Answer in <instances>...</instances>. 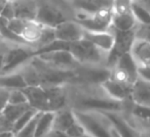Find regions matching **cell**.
<instances>
[{
  "instance_id": "cell-15",
  "label": "cell",
  "mask_w": 150,
  "mask_h": 137,
  "mask_svg": "<svg viewBox=\"0 0 150 137\" xmlns=\"http://www.w3.org/2000/svg\"><path fill=\"white\" fill-rule=\"evenodd\" d=\"M114 68H120L121 71L127 73V76H129V79L132 80V82H133L134 84H135L136 81L138 80V74H137L138 64L136 62L135 58L133 57L131 52H125L122 55L119 56L116 64H115Z\"/></svg>"
},
{
  "instance_id": "cell-17",
  "label": "cell",
  "mask_w": 150,
  "mask_h": 137,
  "mask_svg": "<svg viewBox=\"0 0 150 137\" xmlns=\"http://www.w3.org/2000/svg\"><path fill=\"white\" fill-rule=\"evenodd\" d=\"M27 87L25 79L21 73L2 74L0 75V88L5 90H17L24 89Z\"/></svg>"
},
{
  "instance_id": "cell-2",
  "label": "cell",
  "mask_w": 150,
  "mask_h": 137,
  "mask_svg": "<svg viewBox=\"0 0 150 137\" xmlns=\"http://www.w3.org/2000/svg\"><path fill=\"white\" fill-rule=\"evenodd\" d=\"M69 51L80 64L88 66H99L103 60H107L108 56L107 53L84 39L70 43Z\"/></svg>"
},
{
  "instance_id": "cell-33",
  "label": "cell",
  "mask_w": 150,
  "mask_h": 137,
  "mask_svg": "<svg viewBox=\"0 0 150 137\" xmlns=\"http://www.w3.org/2000/svg\"><path fill=\"white\" fill-rule=\"evenodd\" d=\"M8 94H9L8 90L0 88V115H1L3 108H5V106L8 102Z\"/></svg>"
},
{
  "instance_id": "cell-38",
  "label": "cell",
  "mask_w": 150,
  "mask_h": 137,
  "mask_svg": "<svg viewBox=\"0 0 150 137\" xmlns=\"http://www.w3.org/2000/svg\"><path fill=\"white\" fill-rule=\"evenodd\" d=\"M3 66H4V54L0 53V74L2 73Z\"/></svg>"
},
{
  "instance_id": "cell-36",
  "label": "cell",
  "mask_w": 150,
  "mask_h": 137,
  "mask_svg": "<svg viewBox=\"0 0 150 137\" xmlns=\"http://www.w3.org/2000/svg\"><path fill=\"white\" fill-rule=\"evenodd\" d=\"M137 1L141 3V4L150 13V0H137Z\"/></svg>"
},
{
  "instance_id": "cell-27",
  "label": "cell",
  "mask_w": 150,
  "mask_h": 137,
  "mask_svg": "<svg viewBox=\"0 0 150 137\" xmlns=\"http://www.w3.org/2000/svg\"><path fill=\"white\" fill-rule=\"evenodd\" d=\"M132 114L134 117L144 121H150V106L134 103L132 108Z\"/></svg>"
},
{
  "instance_id": "cell-39",
  "label": "cell",
  "mask_w": 150,
  "mask_h": 137,
  "mask_svg": "<svg viewBox=\"0 0 150 137\" xmlns=\"http://www.w3.org/2000/svg\"><path fill=\"white\" fill-rule=\"evenodd\" d=\"M111 137H121V136L114 130V129L112 128V129H111Z\"/></svg>"
},
{
  "instance_id": "cell-9",
  "label": "cell",
  "mask_w": 150,
  "mask_h": 137,
  "mask_svg": "<svg viewBox=\"0 0 150 137\" xmlns=\"http://www.w3.org/2000/svg\"><path fill=\"white\" fill-rule=\"evenodd\" d=\"M88 66V64H84ZM75 78L79 77L83 81H88L90 83H101L111 78V70L107 68H100L98 66H81L79 70H76Z\"/></svg>"
},
{
  "instance_id": "cell-6",
  "label": "cell",
  "mask_w": 150,
  "mask_h": 137,
  "mask_svg": "<svg viewBox=\"0 0 150 137\" xmlns=\"http://www.w3.org/2000/svg\"><path fill=\"white\" fill-rule=\"evenodd\" d=\"M54 35L59 41L73 43L82 39L83 28L75 21L67 20L54 28Z\"/></svg>"
},
{
  "instance_id": "cell-10",
  "label": "cell",
  "mask_w": 150,
  "mask_h": 137,
  "mask_svg": "<svg viewBox=\"0 0 150 137\" xmlns=\"http://www.w3.org/2000/svg\"><path fill=\"white\" fill-rule=\"evenodd\" d=\"M32 56H33V52L24 48L19 47L9 50L6 54H4V66L1 74H6L13 71L17 66H21Z\"/></svg>"
},
{
  "instance_id": "cell-22",
  "label": "cell",
  "mask_w": 150,
  "mask_h": 137,
  "mask_svg": "<svg viewBox=\"0 0 150 137\" xmlns=\"http://www.w3.org/2000/svg\"><path fill=\"white\" fill-rule=\"evenodd\" d=\"M131 13L137 23L141 25H150V13L137 0H132Z\"/></svg>"
},
{
  "instance_id": "cell-21",
  "label": "cell",
  "mask_w": 150,
  "mask_h": 137,
  "mask_svg": "<svg viewBox=\"0 0 150 137\" xmlns=\"http://www.w3.org/2000/svg\"><path fill=\"white\" fill-rule=\"evenodd\" d=\"M31 108L29 103L26 104H9L7 103L5 106V108H3L1 116L4 117L7 121H9L11 123H15L24 113L27 110Z\"/></svg>"
},
{
  "instance_id": "cell-5",
  "label": "cell",
  "mask_w": 150,
  "mask_h": 137,
  "mask_svg": "<svg viewBox=\"0 0 150 137\" xmlns=\"http://www.w3.org/2000/svg\"><path fill=\"white\" fill-rule=\"evenodd\" d=\"M78 106L81 108L77 110H96V112H119L122 108L120 101L111 99L110 97H100V96H86L80 98Z\"/></svg>"
},
{
  "instance_id": "cell-34",
  "label": "cell",
  "mask_w": 150,
  "mask_h": 137,
  "mask_svg": "<svg viewBox=\"0 0 150 137\" xmlns=\"http://www.w3.org/2000/svg\"><path fill=\"white\" fill-rule=\"evenodd\" d=\"M45 137H69V136L66 132H64V131L52 129V130L47 133V135H46Z\"/></svg>"
},
{
  "instance_id": "cell-40",
  "label": "cell",
  "mask_w": 150,
  "mask_h": 137,
  "mask_svg": "<svg viewBox=\"0 0 150 137\" xmlns=\"http://www.w3.org/2000/svg\"><path fill=\"white\" fill-rule=\"evenodd\" d=\"M79 137H92V136H91V135H88V133H86V134L81 135V136H79Z\"/></svg>"
},
{
  "instance_id": "cell-42",
  "label": "cell",
  "mask_w": 150,
  "mask_h": 137,
  "mask_svg": "<svg viewBox=\"0 0 150 137\" xmlns=\"http://www.w3.org/2000/svg\"><path fill=\"white\" fill-rule=\"evenodd\" d=\"M140 137H147V136H141V135H140Z\"/></svg>"
},
{
  "instance_id": "cell-24",
  "label": "cell",
  "mask_w": 150,
  "mask_h": 137,
  "mask_svg": "<svg viewBox=\"0 0 150 137\" xmlns=\"http://www.w3.org/2000/svg\"><path fill=\"white\" fill-rule=\"evenodd\" d=\"M39 110H36L35 108H30L29 110H27L15 123H13V132L17 135V133H19L28 123L31 121V119L35 116Z\"/></svg>"
},
{
  "instance_id": "cell-35",
  "label": "cell",
  "mask_w": 150,
  "mask_h": 137,
  "mask_svg": "<svg viewBox=\"0 0 150 137\" xmlns=\"http://www.w3.org/2000/svg\"><path fill=\"white\" fill-rule=\"evenodd\" d=\"M8 24H9L8 20L0 15V30L4 29V28H7L8 27Z\"/></svg>"
},
{
  "instance_id": "cell-7",
  "label": "cell",
  "mask_w": 150,
  "mask_h": 137,
  "mask_svg": "<svg viewBox=\"0 0 150 137\" xmlns=\"http://www.w3.org/2000/svg\"><path fill=\"white\" fill-rule=\"evenodd\" d=\"M82 39L91 42L93 45L107 54L113 49L115 43V35L112 28L108 31L103 32H91L83 30Z\"/></svg>"
},
{
  "instance_id": "cell-37",
  "label": "cell",
  "mask_w": 150,
  "mask_h": 137,
  "mask_svg": "<svg viewBox=\"0 0 150 137\" xmlns=\"http://www.w3.org/2000/svg\"><path fill=\"white\" fill-rule=\"evenodd\" d=\"M0 137H16V134L13 131H6V132H0Z\"/></svg>"
},
{
  "instance_id": "cell-16",
  "label": "cell",
  "mask_w": 150,
  "mask_h": 137,
  "mask_svg": "<svg viewBox=\"0 0 150 137\" xmlns=\"http://www.w3.org/2000/svg\"><path fill=\"white\" fill-rule=\"evenodd\" d=\"M136 22L134 15H132L131 11L122 13H113L112 17V24L111 27L116 31L120 32H129L133 31L134 28L136 27Z\"/></svg>"
},
{
  "instance_id": "cell-30",
  "label": "cell",
  "mask_w": 150,
  "mask_h": 137,
  "mask_svg": "<svg viewBox=\"0 0 150 137\" xmlns=\"http://www.w3.org/2000/svg\"><path fill=\"white\" fill-rule=\"evenodd\" d=\"M66 133L68 134L69 137H79L81 135L86 134V130L82 127V125L76 120V122L72 125V126L69 127V129L66 131Z\"/></svg>"
},
{
  "instance_id": "cell-1",
  "label": "cell",
  "mask_w": 150,
  "mask_h": 137,
  "mask_svg": "<svg viewBox=\"0 0 150 137\" xmlns=\"http://www.w3.org/2000/svg\"><path fill=\"white\" fill-rule=\"evenodd\" d=\"M76 120L92 137H111L110 121L102 112L72 110Z\"/></svg>"
},
{
  "instance_id": "cell-25",
  "label": "cell",
  "mask_w": 150,
  "mask_h": 137,
  "mask_svg": "<svg viewBox=\"0 0 150 137\" xmlns=\"http://www.w3.org/2000/svg\"><path fill=\"white\" fill-rule=\"evenodd\" d=\"M73 6L80 13L94 15L95 13L99 11L95 0H73Z\"/></svg>"
},
{
  "instance_id": "cell-19",
  "label": "cell",
  "mask_w": 150,
  "mask_h": 137,
  "mask_svg": "<svg viewBox=\"0 0 150 137\" xmlns=\"http://www.w3.org/2000/svg\"><path fill=\"white\" fill-rule=\"evenodd\" d=\"M76 122V118L72 110H59L54 113L52 129L66 132L69 127Z\"/></svg>"
},
{
  "instance_id": "cell-26",
  "label": "cell",
  "mask_w": 150,
  "mask_h": 137,
  "mask_svg": "<svg viewBox=\"0 0 150 137\" xmlns=\"http://www.w3.org/2000/svg\"><path fill=\"white\" fill-rule=\"evenodd\" d=\"M40 114H41V112H38L37 114L31 119V121H30L19 133H17L16 137H34V135H35L36 125H37V121H38V119H39Z\"/></svg>"
},
{
  "instance_id": "cell-20",
  "label": "cell",
  "mask_w": 150,
  "mask_h": 137,
  "mask_svg": "<svg viewBox=\"0 0 150 137\" xmlns=\"http://www.w3.org/2000/svg\"><path fill=\"white\" fill-rule=\"evenodd\" d=\"M56 112H41L37 121L34 137H45L52 129Z\"/></svg>"
},
{
  "instance_id": "cell-4",
  "label": "cell",
  "mask_w": 150,
  "mask_h": 137,
  "mask_svg": "<svg viewBox=\"0 0 150 137\" xmlns=\"http://www.w3.org/2000/svg\"><path fill=\"white\" fill-rule=\"evenodd\" d=\"M37 57L52 68L65 71H73L81 66L69 50H56V51L45 52L37 55Z\"/></svg>"
},
{
  "instance_id": "cell-14",
  "label": "cell",
  "mask_w": 150,
  "mask_h": 137,
  "mask_svg": "<svg viewBox=\"0 0 150 137\" xmlns=\"http://www.w3.org/2000/svg\"><path fill=\"white\" fill-rule=\"evenodd\" d=\"M15 15L17 19L32 21L35 20L38 6L32 0H17L13 1Z\"/></svg>"
},
{
  "instance_id": "cell-8",
  "label": "cell",
  "mask_w": 150,
  "mask_h": 137,
  "mask_svg": "<svg viewBox=\"0 0 150 137\" xmlns=\"http://www.w3.org/2000/svg\"><path fill=\"white\" fill-rule=\"evenodd\" d=\"M35 21L45 27L56 28L61 23L67 21L63 13L50 4H43L38 7Z\"/></svg>"
},
{
  "instance_id": "cell-13",
  "label": "cell",
  "mask_w": 150,
  "mask_h": 137,
  "mask_svg": "<svg viewBox=\"0 0 150 137\" xmlns=\"http://www.w3.org/2000/svg\"><path fill=\"white\" fill-rule=\"evenodd\" d=\"M129 52L138 66H150V41L135 39Z\"/></svg>"
},
{
  "instance_id": "cell-31",
  "label": "cell",
  "mask_w": 150,
  "mask_h": 137,
  "mask_svg": "<svg viewBox=\"0 0 150 137\" xmlns=\"http://www.w3.org/2000/svg\"><path fill=\"white\" fill-rule=\"evenodd\" d=\"M0 15L5 19H7L8 21H11L13 19H15V8H13V1H7L4 5H3V8L1 10Z\"/></svg>"
},
{
  "instance_id": "cell-3",
  "label": "cell",
  "mask_w": 150,
  "mask_h": 137,
  "mask_svg": "<svg viewBox=\"0 0 150 137\" xmlns=\"http://www.w3.org/2000/svg\"><path fill=\"white\" fill-rule=\"evenodd\" d=\"M113 10L102 9L94 15L80 13H76V23H78L83 30L91 32H103L108 31L111 28L112 24Z\"/></svg>"
},
{
  "instance_id": "cell-18",
  "label": "cell",
  "mask_w": 150,
  "mask_h": 137,
  "mask_svg": "<svg viewBox=\"0 0 150 137\" xmlns=\"http://www.w3.org/2000/svg\"><path fill=\"white\" fill-rule=\"evenodd\" d=\"M131 94L136 103L150 106V83L138 79L132 87Z\"/></svg>"
},
{
  "instance_id": "cell-41",
  "label": "cell",
  "mask_w": 150,
  "mask_h": 137,
  "mask_svg": "<svg viewBox=\"0 0 150 137\" xmlns=\"http://www.w3.org/2000/svg\"><path fill=\"white\" fill-rule=\"evenodd\" d=\"M3 8V4H0V13H1V10H2Z\"/></svg>"
},
{
  "instance_id": "cell-23",
  "label": "cell",
  "mask_w": 150,
  "mask_h": 137,
  "mask_svg": "<svg viewBox=\"0 0 150 137\" xmlns=\"http://www.w3.org/2000/svg\"><path fill=\"white\" fill-rule=\"evenodd\" d=\"M21 74L23 75L27 86H41V79L39 74L32 64L24 68V71Z\"/></svg>"
},
{
  "instance_id": "cell-28",
  "label": "cell",
  "mask_w": 150,
  "mask_h": 137,
  "mask_svg": "<svg viewBox=\"0 0 150 137\" xmlns=\"http://www.w3.org/2000/svg\"><path fill=\"white\" fill-rule=\"evenodd\" d=\"M9 104H26L28 103V99L26 94L24 93L23 89L20 90H11L8 94V102Z\"/></svg>"
},
{
  "instance_id": "cell-32",
  "label": "cell",
  "mask_w": 150,
  "mask_h": 137,
  "mask_svg": "<svg viewBox=\"0 0 150 137\" xmlns=\"http://www.w3.org/2000/svg\"><path fill=\"white\" fill-rule=\"evenodd\" d=\"M138 79L150 83V66H138Z\"/></svg>"
},
{
  "instance_id": "cell-29",
  "label": "cell",
  "mask_w": 150,
  "mask_h": 137,
  "mask_svg": "<svg viewBox=\"0 0 150 137\" xmlns=\"http://www.w3.org/2000/svg\"><path fill=\"white\" fill-rule=\"evenodd\" d=\"M0 35L2 36L3 38H5V39L9 40V41L18 42V43H22V44H27L25 42V40H24L21 36L17 35V34L13 33V31H11V30L8 29V27L0 30Z\"/></svg>"
},
{
  "instance_id": "cell-12",
  "label": "cell",
  "mask_w": 150,
  "mask_h": 137,
  "mask_svg": "<svg viewBox=\"0 0 150 137\" xmlns=\"http://www.w3.org/2000/svg\"><path fill=\"white\" fill-rule=\"evenodd\" d=\"M110 121L112 128L121 137H140V134L135 128L131 126L117 112H102Z\"/></svg>"
},
{
  "instance_id": "cell-11",
  "label": "cell",
  "mask_w": 150,
  "mask_h": 137,
  "mask_svg": "<svg viewBox=\"0 0 150 137\" xmlns=\"http://www.w3.org/2000/svg\"><path fill=\"white\" fill-rule=\"evenodd\" d=\"M101 88L108 97L120 102L127 99L132 93V87H127L111 78L103 82L101 84Z\"/></svg>"
}]
</instances>
